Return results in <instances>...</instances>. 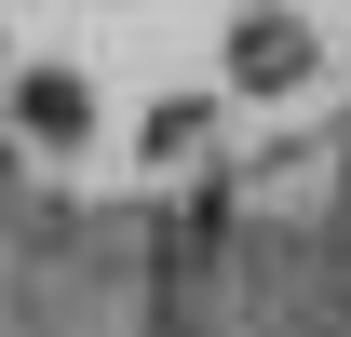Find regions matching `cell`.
Listing matches in <instances>:
<instances>
[{
  "instance_id": "obj_1",
  "label": "cell",
  "mask_w": 351,
  "mask_h": 337,
  "mask_svg": "<svg viewBox=\"0 0 351 337\" xmlns=\"http://www.w3.org/2000/svg\"><path fill=\"white\" fill-rule=\"evenodd\" d=\"M14 122L41 135V149H68V135H82V122H95V95H82V82H68V68H27V82H14Z\"/></svg>"
},
{
  "instance_id": "obj_2",
  "label": "cell",
  "mask_w": 351,
  "mask_h": 337,
  "mask_svg": "<svg viewBox=\"0 0 351 337\" xmlns=\"http://www.w3.org/2000/svg\"><path fill=\"white\" fill-rule=\"evenodd\" d=\"M230 54H243V82H298V54H311V41H298V27H243Z\"/></svg>"
}]
</instances>
